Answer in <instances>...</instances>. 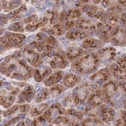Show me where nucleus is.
<instances>
[{
  "label": "nucleus",
  "instance_id": "nucleus-1",
  "mask_svg": "<svg viewBox=\"0 0 126 126\" xmlns=\"http://www.w3.org/2000/svg\"><path fill=\"white\" fill-rule=\"evenodd\" d=\"M101 88L104 103L116 111L123 108V102L126 99V81H118L112 78L104 83Z\"/></svg>",
  "mask_w": 126,
  "mask_h": 126
},
{
  "label": "nucleus",
  "instance_id": "nucleus-2",
  "mask_svg": "<svg viewBox=\"0 0 126 126\" xmlns=\"http://www.w3.org/2000/svg\"><path fill=\"white\" fill-rule=\"evenodd\" d=\"M99 68V57L96 52L86 51L84 54L71 63V69L81 75H90Z\"/></svg>",
  "mask_w": 126,
  "mask_h": 126
},
{
  "label": "nucleus",
  "instance_id": "nucleus-3",
  "mask_svg": "<svg viewBox=\"0 0 126 126\" xmlns=\"http://www.w3.org/2000/svg\"><path fill=\"white\" fill-rule=\"evenodd\" d=\"M27 41V37L23 33L5 32L1 36V54L4 51L13 49H20Z\"/></svg>",
  "mask_w": 126,
  "mask_h": 126
},
{
  "label": "nucleus",
  "instance_id": "nucleus-4",
  "mask_svg": "<svg viewBox=\"0 0 126 126\" xmlns=\"http://www.w3.org/2000/svg\"><path fill=\"white\" fill-rule=\"evenodd\" d=\"M31 105L30 103L16 104L4 111L3 116L8 120L4 126H13L24 120L30 111Z\"/></svg>",
  "mask_w": 126,
  "mask_h": 126
},
{
  "label": "nucleus",
  "instance_id": "nucleus-5",
  "mask_svg": "<svg viewBox=\"0 0 126 126\" xmlns=\"http://www.w3.org/2000/svg\"><path fill=\"white\" fill-rule=\"evenodd\" d=\"M67 110V109L63 107L62 104L55 102L50 105L49 107L44 112L43 116L48 123L59 125L60 123H63Z\"/></svg>",
  "mask_w": 126,
  "mask_h": 126
},
{
  "label": "nucleus",
  "instance_id": "nucleus-6",
  "mask_svg": "<svg viewBox=\"0 0 126 126\" xmlns=\"http://www.w3.org/2000/svg\"><path fill=\"white\" fill-rule=\"evenodd\" d=\"M93 92L90 87V81H81L72 90L73 103L76 106H81L86 103L91 93Z\"/></svg>",
  "mask_w": 126,
  "mask_h": 126
},
{
  "label": "nucleus",
  "instance_id": "nucleus-7",
  "mask_svg": "<svg viewBox=\"0 0 126 126\" xmlns=\"http://www.w3.org/2000/svg\"><path fill=\"white\" fill-rule=\"evenodd\" d=\"M34 68L24 58L19 60L18 65L11 74L10 79L18 81H27L33 77Z\"/></svg>",
  "mask_w": 126,
  "mask_h": 126
},
{
  "label": "nucleus",
  "instance_id": "nucleus-8",
  "mask_svg": "<svg viewBox=\"0 0 126 126\" xmlns=\"http://www.w3.org/2000/svg\"><path fill=\"white\" fill-rule=\"evenodd\" d=\"M109 68L113 79L118 81H126V53L117 57Z\"/></svg>",
  "mask_w": 126,
  "mask_h": 126
},
{
  "label": "nucleus",
  "instance_id": "nucleus-9",
  "mask_svg": "<svg viewBox=\"0 0 126 126\" xmlns=\"http://www.w3.org/2000/svg\"><path fill=\"white\" fill-rule=\"evenodd\" d=\"M99 57V67H109L116 58V49L113 46L103 47L96 51Z\"/></svg>",
  "mask_w": 126,
  "mask_h": 126
},
{
  "label": "nucleus",
  "instance_id": "nucleus-10",
  "mask_svg": "<svg viewBox=\"0 0 126 126\" xmlns=\"http://www.w3.org/2000/svg\"><path fill=\"white\" fill-rule=\"evenodd\" d=\"M23 53V58L25 59L32 67L36 68L44 63L40 53L33 49L30 46L26 45L20 48Z\"/></svg>",
  "mask_w": 126,
  "mask_h": 126
},
{
  "label": "nucleus",
  "instance_id": "nucleus-11",
  "mask_svg": "<svg viewBox=\"0 0 126 126\" xmlns=\"http://www.w3.org/2000/svg\"><path fill=\"white\" fill-rule=\"evenodd\" d=\"M69 63V62L67 58L66 52L58 46L56 49L54 56L50 59L48 64L53 69L60 70L67 67Z\"/></svg>",
  "mask_w": 126,
  "mask_h": 126
},
{
  "label": "nucleus",
  "instance_id": "nucleus-12",
  "mask_svg": "<svg viewBox=\"0 0 126 126\" xmlns=\"http://www.w3.org/2000/svg\"><path fill=\"white\" fill-rule=\"evenodd\" d=\"M110 44L115 46H126V32L124 27L118 25L109 33Z\"/></svg>",
  "mask_w": 126,
  "mask_h": 126
},
{
  "label": "nucleus",
  "instance_id": "nucleus-13",
  "mask_svg": "<svg viewBox=\"0 0 126 126\" xmlns=\"http://www.w3.org/2000/svg\"><path fill=\"white\" fill-rule=\"evenodd\" d=\"M84 113L81 110L74 108H69L63 119V126H80L82 120L84 118Z\"/></svg>",
  "mask_w": 126,
  "mask_h": 126
},
{
  "label": "nucleus",
  "instance_id": "nucleus-14",
  "mask_svg": "<svg viewBox=\"0 0 126 126\" xmlns=\"http://www.w3.org/2000/svg\"><path fill=\"white\" fill-rule=\"evenodd\" d=\"M111 79H112V77L109 68L108 67H106L90 74L88 78V81L93 83L97 84L99 88H101L103 86L104 83H105Z\"/></svg>",
  "mask_w": 126,
  "mask_h": 126
},
{
  "label": "nucleus",
  "instance_id": "nucleus-15",
  "mask_svg": "<svg viewBox=\"0 0 126 126\" xmlns=\"http://www.w3.org/2000/svg\"><path fill=\"white\" fill-rule=\"evenodd\" d=\"M99 118L107 125H110L113 123L116 117V110L107 104L103 103L99 107Z\"/></svg>",
  "mask_w": 126,
  "mask_h": 126
},
{
  "label": "nucleus",
  "instance_id": "nucleus-16",
  "mask_svg": "<svg viewBox=\"0 0 126 126\" xmlns=\"http://www.w3.org/2000/svg\"><path fill=\"white\" fill-rule=\"evenodd\" d=\"M36 95L35 87L32 85H27L21 90L16 97V104L30 103L32 99H34Z\"/></svg>",
  "mask_w": 126,
  "mask_h": 126
},
{
  "label": "nucleus",
  "instance_id": "nucleus-17",
  "mask_svg": "<svg viewBox=\"0 0 126 126\" xmlns=\"http://www.w3.org/2000/svg\"><path fill=\"white\" fill-rule=\"evenodd\" d=\"M53 73V69L47 64H41L39 67L34 68L33 78L37 83H41Z\"/></svg>",
  "mask_w": 126,
  "mask_h": 126
},
{
  "label": "nucleus",
  "instance_id": "nucleus-18",
  "mask_svg": "<svg viewBox=\"0 0 126 126\" xmlns=\"http://www.w3.org/2000/svg\"><path fill=\"white\" fill-rule=\"evenodd\" d=\"M82 48L88 52H96L100 48L104 47V43H102L99 39H95L92 36H88L81 42L80 45Z\"/></svg>",
  "mask_w": 126,
  "mask_h": 126
},
{
  "label": "nucleus",
  "instance_id": "nucleus-19",
  "mask_svg": "<svg viewBox=\"0 0 126 126\" xmlns=\"http://www.w3.org/2000/svg\"><path fill=\"white\" fill-rule=\"evenodd\" d=\"M42 32H44L48 35H53V36H63L64 34L67 33V28L65 27L64 24L63 23H56L53 25V26L50 27H43L41 30Z\"/></svg>",
  "mask_w": 126,
  "mask_h": 126
},
{
  "label": "nucleus",
  "instance_id": "nucleus-20",
  "mask_svg": "<svg viewBox=\"0 0 126 126\" xmlns=\"http://www.w3.org/2000/svg\"><path fill=\"white\" fill-rule=\"evenodd\" d=\"M17 96L12 94L8 92L4 88H1V96H0V102L1 106L5 109H9L14 105L16 101Z\"/></svg>",
  "mask_w": 126,
  "mask_h": 126
},
{
  "label": "nucleus",
  "instance_id": "nucleus-21",
  "mask_svg": "<svg viewBox=\"0 0 126 126\" xmlns=\"http://www.w3.org/2000/svg\"><path fill=\"white\" fill-rule=\"evenodd\" d=\"M81 81V77L76 74L66 73L63 79V85L67 88H72Z\"/></svg>",
  "mask_w": 126,
  "mask_h": 126
},
{
  "label": "nucleus",
  "instance_id": "nucleus-22",
  "mask_svg": "<svg viewBox=\"0 0 126 126\" xmlns=\"http://www.w3.org/2000/svg\"><path fill=\"white\" fill-rule=\"evenodd\" d=\"M103 103V95L101 88H99L98 89L92 92L86 102V104L94 107H99Z\"/></svg>",
  "mask_w": 126,
  "mask_h": 126
},
{
  "label": "nucleus",
  "instance_id": "nucleus-23",
  "mask_svg": "<svg viewBox=\"0 0 126 126\" xmlns=\"http://www.w3.org/2000/svg\"><path fill=\"white\" fill-rule=\"evenodd\" d=\"M85 52H86V50L83 48H82L81 46H79V47H77V46L69 47L66 51V55H67L68 61L70 63H73L84 54Z\"/></svg>",
  "mask_w": 126,
  "mask_h": 126
},
{
  "label": "nucleus",
  "instance_id": "nucleus-24",
  "mask_svg": "<svg viewBox=\"0 0 126 126\" xmlns=\"http://www.w3.org/2000/svg\"><path fill=\"white\" fill-rule=\"evenodd\" d=\"M64 76V72L61 70H57L47 77L45 80L43 81V83L44 86L46 87H50L55 84L59 83L63 80Z\"/></svg>",
  "mask_w": 126,
  "mask_h": 126
},
{
  "label": "nucleus",
  "instance_id": "nucleus-25",
  "mask_svg": "<svg viewBox=\"0 0 126 126\" xmlns=\"http://www.w3.org/2000/svg\"><path fill=\"white\" fill-rule=\"evenodd\" d=\"M50 102H41L38 103L35 106H33L30 109V115L32 118L39 116L40 115H42L44 112L49 107Z\"/></svg>",
  "mask_w": 126,
  "mask_h": 126
},
{
  "label": "nucleus",
  "instance_id": "nucleus-26",
  "mask_svg": "<svg viewBox=\"0 0 126 126\" xmlns=\"http://www.w3.org/2000/svg\"><path fill=\"white\" fill-rule=\"evenodd\" d=\"M51 97L50 93V90L48 87H44L42 88L41 90H38L36 91V94L35 95L34 97V102L36 104L41 103V102H46L48 100H49Z\"/></svg>",
  "mask_w": 126,
  "mask_h": 126
},
{
  "label": "nucleus",
  "instance_id": "nucleus-27",
  "mask_svg": "<svg viewBox=\"0 0 126 126\" xmlns=\"http://www.w3.org/2000/svg\"><path fill=\"white\" fill-rule=\"evenodd\" d=\"M96 20V19H95ZM93 19L87 16H81L76 20L75 27L80 30H88L90 25L94 23Z\"/></svg>",
  "mask_w": 126,
  "mask_h": 126
},
{
  "label": "nucleus",
  "instance_id": "nucleus-28",
  "mask_svg": "<svg viewBox=\"0 0 126 126\" xmlns=\"http://www.w3.org/2000/svg\"><path fill=\"white\" fill-rule=\"evenodd\" d=\"M99 6L95 4L90 5L88 4H83L81 7V11L82 13L85 14L88 18H94L96 14L99 10Z\"/></svg>",
  "mask_w": 126,
  "mask_h": 126
},
{
  "label": "nucleus",
  "instance_id": "nucleus-29",
  "mask_svg": "<svg viewBox=\"0 0 126 126\" xmlns=\"http://www.w3.org/2000/svg\"><path fill=\"white\" fill-rule=\"evenodd\" d=\"M113 126H126V110L122 108L116 111V117L113 121Z\"/></svg>",
  "mask_w": 126,
  "mask_h": 126
},
{
  "label": "nucleus",
  "instance_id": "nucleus-30",
  "mask_svg": "<svg viewBox=\"0 0 126 126\" xmlns=\"http://www.w3.org/2000/svg\"><path fill=\"white\" fill-rule=\"evenodd\" d=\"M105 123L99 117L95 118H84L80 123V126H104Z\"/></svg>",
  "mask_w": 126,
  "mask_h": 126
},
{
  "label": "nucleus",
  "instance_id": "nucleus-31",
  "mask_svg": "<svg viewBox=\"0 0 126 126\" xmlns=\"http://www.w3.org/2000/svg\"><path fill=\"white\" fill-rule=\"evenodd\" d=\"M84 116L88 118L99 117V107H94L86 104V106L83 110Z\"/></svg>",
  "mask_w": 126,
  "mask_h": 126
},
{
  "label": "nucleus",
  "instance_id": "nucleus-32",
  "mask_svg": "<svg viewBox=\"0 0 126 126\" xmlns=\"http://www.w3.org/2000/svg\"><path fill=\"white\" fill-rule=\"evenodd\" d=\"M49 90L51 97L55 98L67 90V88L64 85L57 83V84H55L53 86L49 87Z\"/></svg>",
  "mask_w": 126,
  "mask_h": 126
},
{
  "label": "nucleus",
  "instance_id": "nucleus-33",
  "mask_svg": "<svg viewBox=\"0 0 126 126\" xmlns=\"http://www.w3.org/2000/svg\"><path fill=\"white\" fill-rule=\"evenodd\" d=\"M58 41L52 35H48V39L46 40L45 44L44 52H48L50 50L55 49L57 47H58Z\"/></svg>",
  "mask_w": 126,
  "mask_h": 126
},
{
  "label": "nucleus",
  "instance_id": "nucleus-34",
  "mask_svg": "<svg viewBox=\"0 0 126 126\" xmlns=\"http://www.w3.org/2000/svg\"><path fill=\"white\" fill-rule=\"evenodd\" d=\"M81 30L77 29V27H73L71 30H68L65 34L66 39L69 41H75L79 40V36Z\"/></svg>",
  "mask_w": 126,
  "mask_h": 126
},
{
  "label": "nucleus",
  "instance_id": "nucleus-35",
  "mask_svg": "<svg viewBox=\"0 0 126 126\" xmlns=\"http://www.w3.org/2000/svg\"><path fill=\"white\" fill-rule=\"evenodd\" d=\"M25 23L23 21H18L12 23L8 27V30L13 32L17 33H23L25 31V27H24Z\"/></svg>",
  "mask_w": 126,
  "mask_h": 126
},
{
  "label": "nucleus",
  "instance_id": "nucleus-36",
  "mask_svg": "<svg viewBox=\"0 0 126 126\" xmlns=\"http://www.w3.org/2000/svg\"><path fill=\"white\" fill-rule=\"evenodd\" d=\"M27 11V6L25 5H21L20 7H18L17 9H14L13 11H10L8 14L6 15L7 16V18L9 19V20H11L12 18L17 16L18 15H20V14H23L24 12H25Z\"/></svg>",
  "mask_w": 126,
  "mask_h": 126
},
{
  "label": "nucleus",
  "instance_id": "nucleus-37",
  "mask_svg": "<svg viewBox=\"0 0 126 126\" xmlns=\"http://www.w3.org/2000/svg\"><path fill=\"white\" fill-rule=\"evenodd\" d=\"M109 33H110V32L108 31L105 27L102 31L99 32V33L97 34V36L98 37V39L102 43H104V44H109V43H110Z\"/></svg>",
  "mask_w": 126,
  "mask_h": 126
},
{
  "label": "nucleus",
  "instance_id": "nucleus-38",
  "mask_svg": "<svg viewBox=\"0 0 126 126\" xmlns=\"http://www.w3.org/2000/svg\"><path fill=\"white\" fill-rule=\"evenodd\" d=\"M47 123L48 121L42 114L39 116H36V118H33L31 120L30 126H46Z\"/></svg>",
  "mask_w": 126,
  "mask_h": 126
},
{
  "label": "nucleus",
  "instance_id": "nucleus-39",
  "mask_svg": "<svg viewBox=\"0 0 126 126\" xmlns=\"http://www.w3.org/2000/svg\"><path fill=\"white\" fill-rule=\"evenodd\" d=\"M73 102V99H72V93L68 92L66 93L65 96L62 99L61 104L63 105V107H64V108H70L72 106V104Z\"/></svg>",
  "mask_w": 126,
  "mask_h": 126
},
{
  "label": "nucleus",
  "instance_id": "nucleus-40",
  "mask_svg": "<svg viewBox=\"0 0 126 126\" xmlns=\"http://www.w3.org/2000/svg\"><path fill=\"white\" fill-rule=\"evenodd\" d=\"M59 14L57 11H53V13L52 14L51 17L50 18L49 23L50 25H55L56 23H59Z\"/></svg>",
  "mask_w": 126,
  "mask_h": 126
},
{
  "label": "nucleus",
  "instance_id": "nucleus-41",
  "mask_svg": "<svg viewBox=\"0 0 126 126\" xmlns=\"http://www.w3.org/2000/svg\"><path fill=\"white\" fill-rule=\"evenodd\" d=\"M126 23V11L124 12H123L119 17V20H118V25H121V26H124V25Z\"/></svg>",
  "mask_w": 126,
  "mask_h": 126
},
{
  "label": "nucleus",
  "instance_id": "nucleus-42",
  "mask_svg": "<svg viewBox=\"0 0 126 126\" xmlns=\"http://www.w3.org/2000/svg\"><path fill=\"white\" fill-rule=\"evenodd\" d=\"M64 24L65 27L67 28V30H71L72 28L75 27V25H76V20H67L66 21L65 23H63Z\"/></svg>",
  "mask_w": 126,
  "mask_h": 126
},
{
  "label": "nucleus",
  "instance_id": "nucleus-43",
  "mask_svg": "<svg viewBox=\"0 0 126 126\" xmlns=\"http://www.w3.org/2000/svg\"><path fill=\"white\" fill-rule=\"evenodd\" d=\"M9 19L7 18V16L4 14H1V25H4L8 23Z\"/></svg>",
  "mask_w": 126,
  "mask_h": 126
},
{
  "label": "nucleus",
  "instance_id": "nucleus-44",
  "mask_svg": "<svg viewBox=\"0 0 126 126\" xmlns=\"http://www.w3.org/2000/svg\"><path fill=\"white\" fill-rule=\"evenodd\" d=\"M118 4L122 6L123 7L126 8V0H115Z\"/></svg>",
  "mask_w": 126,
  "mask_h": 126
},
{
  "label": "nucleus",
  "instance_id": "nucleus-45",
  "mask_svg": "<svg viewBox=\"0 0 126 126\" xmlns=\"http://www.w3.org/2000/svg\"><path fill=\"white\" fill-rule=\"evenodd\" d=\"M79 1H81V2L83 4H89L93 0H79Z\"/></svg>",
  "mask_w": 126,
  "mask_h": 126
},
{
  "label": "nucleus",
  "instance_id": "nucleus-46",
  "mask_svg": "<svg viewBox=\"0 0 126 126\" xmlns=\"http://www.w3.org/2000/svg\"><path fill=\"white\" fill-rule=\"evenodd\" d=\"M17 126H25V121L24 120H22L21 121H20L18 123V124H17Z\"/></svg>",
  "mask_w": 126,
  "mask_h": 126
},
{
  "label": "nucleus",
  "instance_id": "nucleus-47",
  "mask_svg": "<svg viewBox=\"0 0 126 126\" xmlns=\"http://www.w3.org/2000/svg\"><path fill=\"white\" fill-rule=\"evenodd\" d=\"M123 108L125 109L126 110V99L123 100Z\"/></svg>",
  "mask_w": 126,
  "mask_h": 126
},
{
  "label": "nucleus",
  "instance_id": "nucleus-48",
  "mask_svg": "<svg viewBox=\"0 0 126 126\" xmlns=\"http://www.w3.org/2000/svg\"><path fill=\"white\" fill-rule=\"evenodd\" d=\"M123 27H124V29H125V30H126V24L124 25V26H123Z\"/></svg>",
  "mask_w": 126,
  "mask_h": 126
}]
</instances>
